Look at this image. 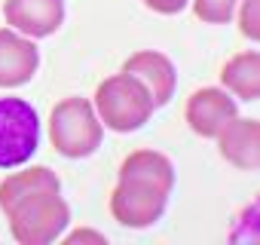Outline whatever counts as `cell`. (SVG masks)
Instances as JSON below:
<instances>
[{
  "mask_svg": "<svg viewBox=\"0 0 260 245\" xmlns=\"http://www.w3.org/2000/svg\"><path fill=\"white\" fill-rule=\"evenodd\" d=\"M144 7L159 13V16H178L181 10L190 7V0H144Z\"/></svg>",
  "mask_w": 260,
  "mask_h": 245,
  "instance_id": "15",
  "label": "cell"
},
{
  "mask_svg": "<svg viewBox=\"0 0 260 245\" xmlns=\"http://www.w3.org/2000/svg\"><path fill=\"white\" fill-rule=\"evenodd\" d=\"M46 190H61V181L52 169L46 166H31L25 172H13L7 181H0V211H10L16 202L34 196V193H46Z\"/></svg>",
  "mask_w": 260,
  "mask_h": 245,
  "instance_id": "12",
  "label": "cell"
},
{
  "mask_svg": "<svg viewBox=\"0 0 260 245\" xmlns=\"http://www.w3.org/2000/svg\"><path fill=\"white\" fill-rule=\"evenodd\" d=\"M236 16H239V34L257 43L260 40V0H239Z\"/></svg>",
  "mask_w": 260,
  "mask_h": 245,
  "instance_id": "14",
  "label": "cell"
},
{
  "mask_svg": "<svg viewBox=\"0 0 260 245\" xmlns=\"http://www.w3.org/2000/svg\"><path fill=\"white\" fill-rule=\"evenodd\" d=\"M175 166L159 150H135L119 166L116 187L110 190V215L122 227L144 230L153 227L172 199Z\"/></svg>",
  "mask_w": 260,
  "mask_h": 245,
  "instance_id": "1",
  "label": "cell"
},
{
  "mask_svg": "<svg viewBox=\"0 0 260 245\" xmlns=\"http://www.w3.org/2000/svg\"><path fill=\"white\" fill-rule=\"evenodd\" d=\"M40 68V49L31 37L0 28V89L25 86Z\"/></svg>",
  "mask_w": 260,
  "mask_h": 245,
  "instance_id": "8",
  "label": "cell"
},
{
  "mask_svg": "<svg viewBox=\"0 0 260 245\" xmlns=\"http://www.w3.org/2000/svg\"><path fill=\"white\" fill-rule=\"evenodd\" d=\"M40 144V116L19 95L0 98V169L25 166Z\"/></svg>",
  "mask_w": 260,
  "mask_h": 245,
  "instance_id": "5",
  "label": "cell"
},
{
  "mask_svg": "<svg viewBox=\"0 0 260 245\" xmlns=\"http://www.w3.org/2000/svg\"><path fill=\"white\" fill-rule=\"evenodd\" d=\"M64 242H71V245H77V242H95V245H101L104 236L98 230H74V233L64 236Z\"/></svg>",
  "mask_w": 260,
  "mask_h": 245,
  "instance_id": "16",
  "label": "cell"
},
{
  "mask_svg": "<svg viewBox=\"0 0 260 245\" xmlns=\"http://www.w3.org/2000/svg\"><path fill=\"white\" fill-rule=\"evenodd\" d=\"M10 233L22 245H49L64 236L71 224V205L61 196V190L34 193L22 202H16L7 211Z\"/></svg>",
  "mask_w": 260,
  "mask_h": 245,
  "instance_id": "4",
  "label": "cell"
},
{
  "mask_svg": "<svg viewBox=\"0 0 260 245\" xmlns=\"http://www.w3.org/2000/svg\"><path fill=\"white\" fill-rule=\"evenodd\" d=\"M214 138H217V154L233 169L257 172V166H260V122L254 116H248V119L233 116Z\"/></svg>",
  "mask_w": 260,
  "mask_h": 245,
  "instance_id": "9",
  "label": "cell"
},
{
  "mask_svg": "<svg viewBox=\"0 0 260 245\" xmlns=\"http://www.w3.org/2000/svg\"><path fill=\"white\" fill-rule=\"evenodd\" d=\"M122 71L125 74H135L147 86V92H150V98H153L156 107L169 104L172 95H175V89H178V71H175L172 58L166 52H156V49H141L135 55H128L125 65H122Z\"/></svg>",
  "mask_w": 260,
  "mask_h": 245,
  "instance_id": "10",
  "label": "cell"
},
{
  "mask_svg": "<svg viewBox=\"0 0 260 245\" xmlns=\"http://www.w3.org/2000/svg\"><path fill=\"white\" fill-rule=\"evenodd\" d=\"M239 0H193V16L205 25H226L236 16Z\"/></svg>",
  "mask_w": 260,
  "mask_h": 245,
  "instance_id": "13",
  "label": "cell"
},
{
  "mask_svg": "<svg viewBox=\"0 0 260 245\" xmlns=\"http://www.w3.org/2000/svg\"><path fill=\"white\" fill-rule=\"evenodd\" d=\"M220 89H226L236 101H257L260 95V52L245 49L223 62Z\"/></svg>",
  "mask_w": 260,
  "mask_h": 245,
  "instance_id": "11",
  "label": "cell"
},
{
  "mask_svg": "<svg viewBox=\"0 0 260 245\" xmlns=\"http://www.w3.org/2000/svg\"><path fill=\"white\" fill-rule=\"evenodd\" d=\"M184 116L199 138H214L233 116H239V101L220 86H202L187 98Z\"/></svg>",
  "mask_w": 260,
  "mask_h": 245,
  "instance_id": "6",
  "label": "cell"
},
{
  "mask_svg": "<svg viewBox=\"0 0 260 245\" xmlns=\"http://www.w3.org/2000/svg\"><path fill=\"white\" fill-rule=\"evenodd\" d=\"M104 126L92 107V98H61L49 113V144L68 160H86L101 147Z\"/></svg>",
  "mask_w": 260,
  "mask_h": 245,
  "instance_id": "3",
  "label": "cell"
},
{
  "mask_svg": "<svg viewBox=\"0 0 260 245\" xmlns=\"http://www.w3.org/2000/svg\"><path fill=\"white\" fill-rule=\"evenodd\" d=\"M92 107L101 119V126L113 132H138L144 122H150L156 110L147 86L135 74H125V71L98 83Z\"/></svg>",
  "mask_w": 260,
  "mask_h": 245,
  "instance_id": "2",
  "label": "cell"
},
{
  "mask_svg": "<svg viewBox=\"0 0 260 245\" xmlns=\"http://www.w3.org/2000/svg\"><path fill=\"white\" fill-rule=\"evenodd\" d=\"M4 19L13 31L25 34L31 40H43L61 28L64 0H7Z\"/></svg>",
  "mask_w": 260,
  "mask_h": 245,
  "instance_id": "7",
  "label": "cell"
}]
</instances>
